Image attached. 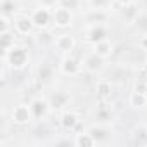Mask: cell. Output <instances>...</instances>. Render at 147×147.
Segmentation results:
<instances>
[{
    "label": "cell",
    "instance_id": "13",
    "mask_svg": "<svg viewBox=\"0 0 147 147\" xmlns=\"http://www.w3.org/2000/svg\"><path fill=\"white\" fill-rule=\"evenodd\" d=\"M95 92H97V97H99L102 102H106V100H109L111 95H113V83H111L109 80H99V82L95 83Z\"/></svg>",
    "mask_w": 147,
    "mask_h": 147
},
{
    "label": "cell",
    "instance_id": "5",
    "mask_svg": "<svg viewBox=\"0 0 147 147\" xmlns=\"http://www.w3.org/2000/svg\"><path fill=\"white\" fill-rule=\"evenodd\" d=\"M59 71L62 73V75H66V76H76L82 71V64H80V61L76 57H73L71 54H67V55L62 57V61L59 64Z\"/></svg>",
    "mask_w": 147,
    "mask_h": 147
},
{
    "label": "cell",
    "instance_id": "27",
    "mask_svg": "<svg viewBox=\"0 0 147 147\" xmlns=\"http://www.w3.org/2000/svg\"><path fill=\"white\" fill-rule=\"evenodd\" d=\"M140 47H142V50H147V35L142 36V40H140Z\"/></svg>",
    "mask_w": 147,
    "mask_h": 147
},
{
    "label": "cell",
    "instance_id": "9",
    "mask_svg": "<svg viewBox=\"0 0 147 147\" xmlns=\"http://www.w3.org/2000/svg\"><path fill=\"white\" fill-rule=\"evenodd\" d=\"M104 64H106V59L102 55H99L97 52H90L85 59H83V67L88 71V73H99L104 69Z\"/></svg>",
    "mask_w": 147,
    "mask_h": 147
},
{
    "label": "cell",
    "instance_id": "3",
    "mask_svg": "<svg viewBox=\"0 0 147 147\" xmlns=\"http://www.w3.org/2000/svg\"><path fill=\"white\" fill-rule=\"evenodd\" d=\"M31 19H33V23H35V28H38V30H47L50 24H54V23H52V11H50V7H47V5L36 7V9L31 12Z\"/></svg>",
    "mask_w": 147,
    "mask_h": 147
},
{
    "label": "cell",
    "instance_id": "22",
    "mask_svg": "<svg viewBox=\"0 0 147 147\" xmlns=\"http://www.w3.org/2000/svg\"><path fill=\"white\" fill-rule=\"evenodd\" d=\"M142 33H145L147 35V14H138V18H137V21L133 23Z\"/></svg>",
    "mask_w": 147,
    "mask_h": 147
},
{
    "label": "cell",
    "instance_id": "6",
    "mask_svg": "<svg viewBox=\"0 0 147 147\" xmlns=\"http://www.w3.org/2000/svg\"><path fill=\"white\" fill-rule=\"evenodd\" d=\"M30 109H31V114H33L35 119H43L52 107H50V102L45 97H33L30 100Z\"/></svg>",
    "mask_w": 147,
    "mask_h": 147
},
{
    "label": "cell",
    "instance_id": "11",
    "mask_svg": "<svg viewBox=\"0 0 147 147\" xmlns=\"http://www.w3.org/2000/svg\"><path fill=\"white\" fill-rule=\"evenodd\" d=\"M69 100H71V97H69V94L64 92V90H55V92L50 95V99H49L50 107H52L54 111H61V109H64V107L67 106Z\"/></svg>",
    "mask_w": 147,
    "mask_h": 147
},
{
    "label": "cell",
    "instance_id": "29",
    "mask_svg": "<svg viewBox=\"0 0 147 147\" xmlns=\"http://www.w3.org/2000/svg\"><path fill=\"white\" fill-rule=\"evenodd\" d=\"M145 133H147V126H145Z\"/></svg>",
    "mask_w": 147,
    "mask_h": 147
},
{
    "label": "cell",
    "instance_id": "24",
    "mask_svg": "<svg viewBox=\"0 0 147 147\" xmlns=\"http://www.w3.org/2000/svg\"><path fill=\"white\" fill-rule=\"evenodd\" d=\"M16 9V4H14V0H2V14H7L11 16Z\"/></svg>",
    "mask_w": 147,
    "mask_h": 147
},
{
    "label": "cell",
    "instance_id": "4",
    "mask_svg": "<svg viewBox=\"0 0 147 147\" xmlns=\"http://www.w3.org/2000/svg\"><path fill=\"white\" fill-rule=\"evenodd\" d=\"M31 119H35V118H33V114H31L30 104H18V106L12 107V111H11V121H12L14 125L24 126V125H28Z\"/></svg>",
    "mask_w": 147,
    "mask_h": 147
},
{
    "label": "cell",
    "instance_id": "7",
    "mask_svg": "<svg viewBox=\"0 0 147 147\" xmlns=\"http://www.w3.org/2000/svg\"><path fill=\"white\" fill-rule=\"evenodd\" d=\"M54 47L57 49V52L67 55V54H71L73 50L76 49V40H75V36H71L67 33H62V35H59L54 40Z\"/></svg>",
    "mask_w": 147,
    "mask_h": 147
},
{
    "label": "cell",
    "instance_id": "20",
    "mask_svg": "<svg viewBox=\"0 0 147 147\" xmlns=\"http://www.w3.org/2000/svg\"><path fill=\"white\" fill-rule=\"evenodd\" d=\"M125 11H123V16H125V21L128 23V24H133L135 21H137V18H138V9H137V5L131 2L130 5H126V7H123Z\"/></svg>",
    "mask_w": 147,
    "mask_h": 147
},
{
    "label": "cell",
    "instance_id": "15",
    "mask_svg": "<svg viewBox=\"0 0 147 147\" xmlns=\"http://www.w3.org/2000/svg\"><path fill=\"white\" fill-rule=\"evenodd\" d=\"M16 31L14 30H9V31H4V33H0V45H2V50L4 54L9 52L14 45H16Z\"/></svg>",
    "mask_w": 147,
    "mask_h": 147
},
{
    "label": "cell",
    "instance_id": "19",
    "mask_svg": "<svg viewBox=\"0 0 147 147\" xmlns=\"http://www.w3.org/2000/svg\"><path fill=\"white\" fill-rule=\"evenodd\" d=\"M88 131L95 137V140H97V142H102V140L109 138V135H111V130H109V128H106V126H102V125H95V126H92Z\"/></svg>",
    "mask_w": 147,
    "mask_h": 147
},
{
    "label": "cell",
    "instance_id": "8",
    "mask_svg": "<svg viewBox=\"0 0 147 147\" xmlns=\"http://www.w3.org/2000/svg\"><path fill=\"white\" fill-rule=\"evenodd\" d=\"M106 38H107V28L104 24H90L85 31V40L92 45H95Z\"/></svg>",
    "mask_w": 147,
    "mask_h": 147
},
{
    "label": "cell",
    "instance_id": "14",
    "mask_svg": "<svg viewBox=\"0 0 147 147\" xmlns=\"http://www.w3.org/2000/svg\"><path fill=\"white\" fill-rule=\"evenodd\" d=\"M99 142L95 140V137L90 131H82V133H76V137H75V145L76 147H94Z\"/></svg>",
    "mask_w": 147,
    "mask_h": 147
},
{
    "label": "cell",
    "instance_id": "18",
    "mask_svg": "<svg viewBox=\"0 0 147 147\" xmlns=\"http://www.w3.org/2000/svg\"><path fill=\"white\" fill-rule=\"evenodd\" d=\"M130 106L135 107V109H142L147 106V94H142V92H131L130 94Z\"/></svg>",
    "mask_w": 147,
    "mask_h": 147
},
{
    "label": "cell",
    "instance_id": "16",
    "mask_svg": "<svg viewBox=\"0 0 147 147\" xmlns=\"http://www.w3.org/2000/svg\"><path fill=\"white\" fill-rule=\"evenodd\" d=\"M94 52H97L99 55H102L104 59H107V57L113 55V52H114V45L109 42V38H106V40H102V42H99V43L94 45Z\"/></svg>",
    "mask_w": 147,
    "mask_h": 147
},
{
    "label": "cell",
    "instance_id": "25",
    "mask_svg": "<svg viewBox=\"0 0 147 147\" xmlns=\"http://www.w3.org/2000/svg\"><path fill=\"white\" fill-rule=\"evenodd\" d=\"M109 113H111V111H109V109H107V111H104V104H100V107H99V113H97V118L104 121V119L109 116Z\"/></svg>",
    "mask_w": 147,
    "mask_h": 147
},
{
    "label": "cell",
    "instance_id": "21",
    "mask_svg": "<svg viewBox=\"0 0 147 147\" xmlns=\"http://www.w3.org/2000/svg\"><path fill=\"white\" fill-rule=\"evenodd\" d=\"M9 30H14V21H11V16L2 14L0 16V33L9 31Z\"/></svg>",
    "mask_w": 147,
    "mask_h": 147
},
{
    "label": "cell",
    "instance_id": "12",
    "mask_svg": "<svg viewBox=\"0 0 147 147\" xmlns=\"http://www.w3.org/2000/svg\"><path fill=\"white\" fill-rule=\"evenodd\" d=\"M78 125H80V116L75 111H64L61 114V126L66 131H73Z\"/></svg>",
    "mask_w": 147,
    "mask_h": 147
},
{
    "label": "cell",
    "instance_id": "28",
    "mask_svg": "<svg viewBox=\"0 0 147 147\" xmlns=\"http://www.w3.org/2000/svg\"><path fill=\"white\" fill-rule=\"evenodd\" d=\"M142 75H145L147 76V61L144 62V66H142Z\"/></svg>",
    "mask_w": 147,
    "mask_h": 147
},
{
    "label": "cell",
    "instance_id": "23",
    "mask_svg": "<svg viewBox=\"0 0 147 147\" xmlns=\"http://www.w3.org/2000/svg\"><path fill=\"white\" fill-rule=\"evenodd\" d=\"M88 4L92 9H100V11H106L111 4V0H88Z\"/></svg>",
    "mask_w": 147,
    "mask_h": 147
},
{
    "label": "cell",
    "instance_id": "2",
    "mask_svg": "<svg viewBox=\"0 0 147 147\" xmlns=\"http://www.w3.org/2000/svg\"><path fill=\"white\" fill-rule=\"evenodd\" d=\"M52 23H54L55 28H61V30L69 28L73 24V12H71V9L62 5V4L55 5L54 11H52Z\"/></svg>",
    "mask_w": 147,
    "mask_h": 147
},
{
    "label": "cell",
    "instance_id": "26",
    "mask_svg": "<svg viewBox=\"0 0 147 147\" xmlns=\"http://www.w3.org/2000/svg\"><path fill=\"white\" fill-rule=\"evenodd\" d=\"M113 2H114V4H118L119 7H126V5H130V4L133 2V0H113Z\"/></svg>",
    "mask_w": 147,
    "mask_h": 147
},
{
    "label": "cell",
    "instance_id": "17",
    "mask_svg": "<svg viewBox=\"0 0 147 147\" xmlns=\"http://www.w3.org/2000/svg\"><path fill=\"white\" fill-rule=\"evenodd\" d=\"M85 21L87 24H102L106 21V11H100V9H90V12L85 16Z\"/></svg>",
    "mask_w": 147,
    "mask_h": 147
},
{
    "label": "cell",
    "instance_id": "1",
    "mask_svg": "<svg viewBox=\"0 0 147 147\" xmlns=\"http://www.w3.org/2000/svg\"><path fill=\"white\" fill-rule=\"evenodd\" d=\"M4 62H7V66L12 67V69L21 71L30 64V52H28L26 47L14 45L9 52L4 54Z\"/></svg>",
    "mask_w": 147,
    "mask_h": 147
},
{
    "label": "cell",
    "instance_id": "10",
    "mask_svg": "<svg viewBox=\"0 0 147 147\" xmlns=\"http://www.w3.org/2000/svg\"><path fill=\"white\" fill-rule=\"evenodd\" d=\"M35 30V23H33V19H31V16L28 18V16H19V18H16L14 19V31L18 33V35H30L31 31Z\"/></svg>",
    "mask_w": 147,
    "mask_h": 147
}]
</instances>
